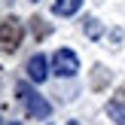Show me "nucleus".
Listing matches in <instances>:
<instances>
[{
    "mask_svg": "<svg viewBox=\"0 0 125 125\" xmlns=\"http://www.w3.org/2000/svg\"><path fill=\"white\" fill-rule=\"evenodd\" d=\"M18 101L24 104V110H28L31 119H49V116H52L49 101H46V98H40L28 83H18Z\"/></svg>",
    "mask_w": 125,
    "mask_h": 125,
    "instance_id": "nucleus-1",
    "label": "nucleus"
},
{
    "mask_svg": "<svg viewBox=\"0 0 125 125\" xmlns=\"http://www.w3.org/2000/svg\"><path fill=\"white\" fill-rule=\"evenodd\" d=\"M21 37H24V28L18 18H3L0 21V52H15L21 46Z\"/></svg>",
    "mask_w": 125,
    "mask_h": 125,
    "instance_id": "nucleus-2",
    "label": "nucleus"
},
{
    "mask_svg": "<svg viewBox=\"0 0 125 125\" xmlns=\"http://www.w3.org/2000/svg\"><path fill=\"white\" fill-rule=\"evenodd\" d=\"M52 70L58 73V76H76L79 73V58H76V52L73 49H67V46H61L58 52L52 55Z\"/></svg>",
    "mask_w": 125,
    "mask_h": 125,
    "instance_id": "nucleus-3",
    "label": "nucleus"
},
{
    "mask_svg": "<svg viewBox=\"0 0 125 125\" xmlns=\"http://www.w3.org/2000/svg\"><path fill=\"white\" fill-rule=\"evenodd\" d=\"M28 76L34 79L37 85L46 83V76H49V61H46V55H43V52H37V55H31V58H28Z\"/></svg>",
    "mask_w": 125,
    "mask_h": 125,
    "instance_id": "nucleus-4",
    "label": "nucleus"
},
{
    "mask_svg": "<svg viewBox=\"0 0 125 125\" xmlns=\"http://www.w3.org/2000/svg\"><path fill=\"white\" fill-rule=\"evenodd\" d=\"M79 3H83V0H55L52 12H55V15H73V12L79 9Z\"/></svg>",
    "mask_w": 125,
    "mask_h": 125,
    "instance_id": "nucleus-5",
    "label": "nucleus"
},
{
    "mask_svg": "<svg viewBox=\"0 0 125 125\" xmlns=\"http://www.w3.org/2000/svg\"><path fill=\"white\" fill-rule=\"evenodd\" d=\"M110 119L116 125H125V104H110Z\"/></svg>",
    "mask_w": 125,
    "mask_h": 125,
    "instance_id": "nucleus-6",
    "label": "nucleus"
},
{
    "mask_svg": "<svg viewBox=\"0 0 125 125\" xmlns=\"http://www.w3.org/2000/svg\"><path fill=\"white\" fill-rule=\"evenodd\" d=\"M85 28H89V37H101V28L95 24V18H85Z\"/></svg>",
    "mask_w": 125,
    "mask_h": 125,
    "instance_id": "nucleus-7",
    "label": "nucleus"
},
{
    "mask_svg": "<svg viewBox=\"0 0 125 125\" xmlns=\"http://www.w3.org/2000/svg\"><path fill=\"white\" fill-rule=\"evenodd\" d=\"M9 125H21V122H9Z\"/></svg>",
    "mask_w": 125,
    "mask_h": 125,
    "instance_id": "nucleus-8",
    "label": "nucleus"
}]
</instances>
